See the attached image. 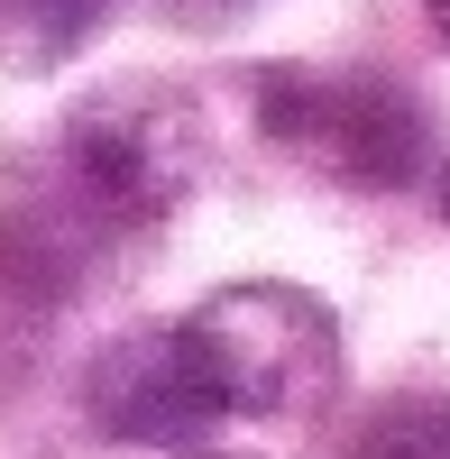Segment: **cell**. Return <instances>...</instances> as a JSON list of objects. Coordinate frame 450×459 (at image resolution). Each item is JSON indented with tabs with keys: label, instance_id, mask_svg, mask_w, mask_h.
I'll return each instance as SVG.
<instances>
[{
	"label": "cell",
	"instance_id": "6da1fadb",
	"mask_svg": "<svg viewBox=\"0 0 450 459\" xmlns=\"http://www.w3.org/2000/svg\"><path fill=\"white\" fill-rule=\"evenodd\" d=\"M203 157H212V129H203V101L138 74V83H110V92H83L65 110V129L47 147V175H28L19 194L37 212H56L92 257L138 239L184 212V194L203 184Z\"/></svg>",
	"mask_w": 450,
	"mask_h": 459
},
{
	"label": "cell",
	"instance_id": "7a4b0ae2",
	"mask_svg": "<svg viewBox=\"0 0 450 459\" xmlns=\"http://www.w3.org/2000/svg\"><path fill=\"white\" fill-rule=\"evenodd\" d=\"M248 110L276 157L350 194H414L432 166V110L368 65H257Z\"/></svg>",
	"mask_w": 450,
	"mask_h": 459
},
{
	"label": "cell",
	"instance_id": "3957f363",
	"mask_svg": "<svg viewBox=\"0 0 450 459\" xmlns=\"http://www.w3.org/2000/svg\"><path fill=\"white\" fill-rule=\"evenodd\" d=\"M184 331H194V350L212 368L221 413H239V423L304 432L350 386L341 313H331L313 285H285V276L221 285V294H203V313H184Z\"/></svg>",
	"mask_w": 450,
	"mask_h": 459
},
{
	"label": "cell",
	"instance_id": "277c9868",
	"mask_svg": "<svg viewBox=\"0 0 450 459\" xmlns=\"http://www.w3.org/2000/svg\"><path fill=\"white\" fill-rule=\"evenodd\" d=\"M83 413L110 432V441H147V450H194L212 423H221V395H212V368L194 350L184 322H157V331H129L92 350L83 368Z\"/></svg>",
	"mask_w": 450,
	"mask_h": 459
},
{
	"label": "cell",
	"instance_id": "5b68a950",
	"mask_svg": "<svg viewBox=\"0 0 450 459\" xmlns=\"http://www.w3.org/2000/svg\"><path fill=\"white\" fill-rule=\"evenodd\" d=\"M110 0H0V74H56L101 37Z\"/></svg>",
	"mask_w": 450,
	"mask_h": 459
},
{
	"label": "cell",
	"instance_id": "8992f818",
	"mask_svg": "<svg viewBox=\"0 0 450 459\" xmlns=\"http://www.w3.org/2000/svg\"><path fill=\"white\" fill-rule=\"evenodd\" d=\"M331 459H450V395H395Z\"/></svg>",
	"mask_w": 450,
	"mask_h": 459
},
{
	"label": "cell",
	"instance_id": "52a82bcc",
	"mask_svg": "<svg viewBox=\"0 0 450 459\" xmlns=\"http://www.w3.org/2000/svg\"><path fill=\"white\" fill-rule=\"evenodd\" d=\"M432 203H441V230H450V166H441V184H432Z\"/></svg>",
	"mask_w": 450,
	"mask_h": 459
},
{
	"label": "cell",
	"instance_id": "ba28073f",
	"mask_svg": "<svg viewBox=\"0 0 450 459\" xmlns=\"http://www.w3.org/2000/svg\"><path fill=\"white\" fill-rule=\"evenodd\" d=\"M432 28H441V47H450V0H432Z\"/></svg>",
	"mask_w": 450,
	"mask_h": 459
},
{
	"label": "cell",
	"instance_id": "9c48e42d",
	"mask_svg": "<svg viewBox=\"0 0 450 459\" xmlns=\"http://www.w3.org/2000/svg\"><path fill=\"white\" fill-rule=\"evenodd\" d=\"M175 459H230V450H203V441H194V450H175Z\"/></svg>",
	"mask_w": 450,
	"mask_h": 459
}]
</instances>
